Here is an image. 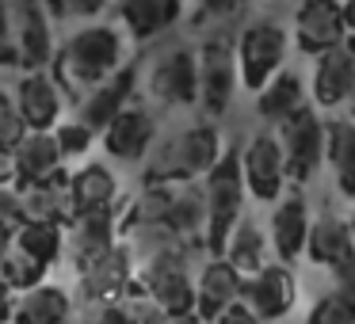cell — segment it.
I'll return each mask as SVG.
<instances>
[{
  "label": "cell",
  "instance_id": "1",
  "mask_svg": "<svg viewBox=\"0 0 355 324\" xmlns=\"http://www.w3.org/2000/svg\"><path fill=\"white\" fill-rule=\"evenodd\" d=\"M126 62V35L115 24H92L73 31L62 46L54 50V80L62 84L65 96L80 100L88 88L107 80L119 65Z\"/></svg>",
  "mask_w": 355,
  "mask_h": 324
},
{
  "label": "cell",
  "instance_id": "2",
  "mask_svg": "<svg viewBox=\"0 0 355 324\" xmlns=\"http://www.w3.org/2000/svg\"><path fill=\"white\" fill-rule=\"evenodd\" d=\"M222 153V134L214 123H195L153 141L146 153V183H187L202 179Z\"/></svg>",
  "mask_w": 355,
  "mask_h": 324
},
{
  "label": "cell",
  "instance_id": "3",
  "mask_svg": "<svg viewBox=\"0 0 355 324\" xmlns=\"http://www.w3.org/2000/svg\"><path fill=\"white\" fill-rule=\"evenodd\" d=\"M202 195H207V237L202 248L210 255H222L230 229L245 217V176H241V149H222L210 172L202 176Z\"/></svg>",
  "mask_w": 355,
  "mask_h": 324
},
{
  "label": "cell",
  "instance_id": "4",
  "mask_svg": "<svg viewBox=\"0 0 355 324\" xmlns=\"http://www.w3.org/2000/svg\"><path fill=\"white\" fill-rule=\"evenodd\" d=\"M187 252L191 248H164V252L141 255L134 267V286L157 301L168 316L195 313V282L187 275Z\"/></svg>",
  "mask_w": 355,
  "mask_h": 324
},
{
  "label": "cell",
  "instance_id": "5",
  "mask_svg": "<svg viewBox=\"0 0 355 324\" xmlns=\"http://www.w3.org/2000/svg\"><path fill=\"white\" fill-rule=\"evenodd\" d=\"M146 96L157 107H195L199 103V54L191 46H168L149 62L146 73H138Z\"/></svg>",
  "mask_w": 355,
  "mask_h": 324
},
{
  "label": "cell",
  "instance_id": "6",
  "mask_svg": "<svg viewBox=\"0 0 355 324\" xmlns=\"http://www.w3.org/2000/svg\"><path fill=\"white\" fill-rule=\"evenodd\" d=\"M233 54H237V80L248 92H260L286 62V31L275 19H252L241 27Z\"/></svg>",
  "mask_w": 355,
  "mask_h": 324
},
{
  "label": "cell",
  "instance_id": "7",
  "mask_svg": "<svg viewBox=\"0 0 355 324\" xmlns=\"http://www.w3.org/2000/svg\"><path fill=\"white\" fill-rule=\"evenodd\" d=\"M279 145H283L286 176L294 183H306L317 176V168L324 164V118L317 115L309 103H302L291 118L279 123Z\"/></svg>",
  "mask_w": 355,
  "mask_h": 324
},
{
  "label": "cell",
  "instance_id": "8",
  "mask_svg": "<svg viewBox=\"0 0 355 324\" xmlns=\"http://www.w3.org/2000/svg\"><path fill=\"white\" fill-rule=\"evenodd\" d=\"M77 290L85 305H115L134 290V248L130 244H111L103 255L77 271Z\"/></svg>",
  "mask_w": 355,
  "mask_h": 324
},
{
  "label": "cell",
  "instance_id": "9",
  "mask_svg": "<svg viewBox=\"0 0 355 324\" xmlns=\"http://www.w3.org/2000/svg\"><path fill=\"white\" fill-rule=\"evenodd\" d=\"M237 54L230 39H207L199 50V107L207 118H222L237 92Z\"/></svg>",
  "mask_w": 355,
  "mask_h": 324
},
{
  "label": "cell",
  "instance_id": "10",
  "mask_svg": "<svg viewBox=\"0 0 355 324\" xmlns=\"http://www.w3.org/2000/svg\"><path fill=\"white\" fill-rule=\"evenodd\" d=\"M294 298H298V282H294L291 263H263L252 275H245L241 282V301L252 309L260 321H283L294 309Z\"/></svg>",
  "mask_w": 355,
  "mask_h": 324
},
{
  "label": "cell",
  "instance_id": "11",
  "mask_svg": "<svg viewBox=\"0 0 355 324\" xmlns=\"http://www.w3.org/2000/svg\"><path fill=\"white\" fill-rule=\"evenodd\" d=\"M241 176H245V191L256 202H275L286 191V161L283 145L275 134H256L245 149H241Z\"/></svg>",
  "mask_w": 355,
  "mask_h": 324
},
{
  "label": "cell",
  "instance_id": "12",
  "mask_svg": "<svg viewBox=\"0 0 355 324\" xmlns=\"http://www.w3.org/2000/svg\"><path fill=\"white\" fill-rule=\"evenodd\" d=\"M100 138H103V149H107L115 161L138 164V161H146V153L153 149V141H157V118H153L149 107H141V103L130 100L100 130Z\"/></svg>",
  "mask_w": 355,
  "mask_h": 324
},
{
  "label": "cell",
  "instance_id": "13",
  "mask_svg": "<svg viewBox=\"0 0 355 324\" xmlns=\"http://www.w3.org/2000/svg\"><path fill=\"white\" fill-rule=\"evenodd\" d=\"M271 217H268V244L275 248V255L283 263H294L302 252H306V233H309V202L306 195L294 187V191H283L275 202H271Z\"/></svg>",
  "mask_w": 355,
  "mask_h": 324
},
{
  "label": "cell",
  "instance_id": "14",
  "mask_svg": "<svg viewBox=\"0 0 355 324\" xmlns=\"http://www.w3.org/2000/svg\"><path fill=\"white\" fill-rule=\"evenodd\" d=\"M134 92H138V65H119L107 80H100V84L88 88L77 100V118L100 134L103 126L134 100Z\"/></svg>",
  "mask_w": 355,
  "mask_h": 324
},
{
  "label": "cell",
  "instance_id": "15",
  "mask_svg": "<svg viewBox=\"0 0 355 324\" xmlns=\"http://www.w3.org/2000/svg\"><path fill=\"white\" fill-rule=\"evenodd\" d=\"M16 107L24 115L27 130H54L62 123V107H65V92L54 80V73L46 69H27V77L16 88Z\"/></svg>",
  "mask_w": 355,
  "mask_h": 324
},
{
  "label": "cell",
  "instance_id": "16",
  "mask_svg": "<svg viewBox=\"0 0 355 324\" xmlns=\"http://www.w3.org/2000/svg\"><path fill=\"white\" fill-rule=\"evenodd\" d=\"M119 237V214L115 206L107 210H92V214H73L65 222V252H69L73 267H85L96 255H103Z\"/></svg>",
  "mask_w": 355,
  "mask_h": 324
},
{
  "label": "cell",
  "instance_id": "17",
  "mask_svg": "<svg viewBox=\"0 0 355 324\" xmlns=\"http://www.w3.org/2000/svg\"><path fill=\"white\" fill-rule=\"evenodd\" d=\"M294 35H298L302 54H321L329 46L347 42V27H344V12L340 0H302L298 16H294Z\"/></svg>",
  "mask_w": 355,
  "mask_h": 324
},
{
  "label": "cell",
  "instance_id": "18",
  "mask_svg": "<svg viewBox=\"0 0 355 324\" xmlns=\"http://www.w3.org/2000/svg\"><path fill=\"white\" fill-rule=\"evenodd\" d=\"M16 8V50L19 69H46L54 57V35H50V12L42 0H19Z\"/></svg>",
  "mask_w": 355,
  "mask_h": 324
},
{
  "label": "cell",
  "instance_id": "19",
  "mask_svg": "<svg viewBox=\"0 0 355 324\" xmlns=\"http://www.w3.org/2000/svg\"><path fill=\"white\" fill-rule=\"evenodd\" d=\"M355 88V50L347 42L317 54L313 65V103L317 107H340Z\"/></svg>",
  "mask_w": 355,
  "mask_h": 324
},
{
  "label": "cell",
  "instance_id": "20",
  "mask_svg": "<svg viewBox=\"0 0 355 324\" xmlns=\"http://www.w3.org/2000/svg\"><path fill=\"white\" fill-rule=\"evenodd\" d=\"M241 282H245V275L225 255H214L199 271V282H195V316L199 321H214L225 305L241 301Z\"/></svg>",
  "mask_w": 355,
  "mask_h": 324
},
{
  "label": "cell",
  "instance_id": "21",
  "mask_svg": "<svg viewBox=\"0 0 355 324\" xmlns=\"http://www.w3.org/2000/svg\"><path fill=\"white\" fill-rule=\"evenodd\" d=\"M69 316H73V298L46 278L12 298V324H65Z\"/></svg>",
  "mask_w": 355,
  "mask_h": 324
},
{
  "label": "cell",
  "instance_id": "22",
  "mask_svg": "<svg viewBox=\"0 0 355 324\" xmlns=\"http://www.w3.org/2000/svg\"><path fill=\"white\" fill-rule=\"evenodd\" d=\"M164 225H172L191 248H202V237H207V195H202V179L172 183Z\"/></svg>",
  "mask_w": 355,
  "mask_h": 324
},
{
  "label": "cell",
  "instance_id": "23",
  "mask_svg": "<svg viewBox=\"0 0 355 324\" xmlns=\"http://www.w3.org/2000/svg\"><path fill=\"white\" fill-rule=\"evenodd\" d=\"M184 16V0H119V19L134 42L161 39Z\"/></svg>",
  "mask_w": 355,
  "mask_h": 324
},
{
  "label": "cell",
  "instance_id": "24",
  "mask_svg": "<svg viewBox=\"0 0 355 324\" xmlns=\"http://www.w3.org/2000/svg\"><path fill=\"white\" fill-rule=\"evenodd\" d=\"M119 199V179L107 164H85L69 176V217L107 210Z\"/></svg>",
  "mask_w": 355,
  "mask_h": 324
},
{
  "label": "cell",
  "instance_id": "25",
  "mask_svg": "<svg viewBox=\"0 0 355 324\" xmlns=\"http://www.w3.org/2000/svg\"><path fill=\"white\" fill-rule=\"evenodd\" d=\"M24 199V222H69V172L58 168L54 176L39 179V183H24L19 187Z\"/></svg>",
  "mask_w": 355,
  "mask_h": 324
},
{
  "label": "cell",
  "instance_id": "26",
  "mask_svg": "<svg viewBox=\"0 0 355 324\" xmlns=\"http://www.w3.org/2000/svg\"><path fill=\"white\" fill-rule=\"evenodd\" d=\"M12 149H16L19 187H24V183H39V179L54 176L58 168H65L62 149H58V141H54V130H27Z\"/></svg>",
  "mask_w": 355,
  "mask_h": 324
},
{
  "label": "cell",
  "instance_id": "27",
  "mask_svg": "<svg viewBox=\"0 0 355 324\" xmlns=\"http://www.w3.org/2000/svg\"><path fill=\"white\" fill-rule=\"evenodd\" d=\"M324 161L336 172V191L355 202V118L324 123Z\"/></svg>",
  "mask_w": 355,
  "mask_h": 324
},
{
  "label": "cell",
  "instance_id": "28",
  "mask_svg": "<svg viewBox=\"0 0 355 324\" xmlns=\"http://www.w3.org/2000/svg\"><path fill=\"white\" fill-rule=\"evenodd\" d=\"M355 252V237H352V225L336 214H321L317 222H309L306 233V255L321 267H332L340 263L344 255Z\"/></svg>",
  "mask_w": 355,
  "mask_h": 324
},
{
  "label": "cell",
  "instance_id": "29",
  "mask_svg": "<svg viewBox=\"0 0 355 324\" xmlns=\"http://www.w3.org/2000/svg\"><path fill=\"white\" fill-rule=\"evenodd\" d=\"M302 103H306V84H302V77L294 69H279L275 77L256 92V111H260V118L271 126L291 118Z\"/></svg>",
  "mask_w": 355,
  "mask_h": 324
},
{
  "label": "cell",
  "instance_id": "30",
  "mask_svg": "<svg viewBox=\"0 0 355 324\" xmlns=\"http://www.w3.org/2000/svg\"><path fill=\"white\" fill-rule=\"evenodd\" d=\"M12 244L19 252H27L31 260H39L42 267H54L65 252V225L62 222H31L27 217L16 233H12Z\"/></svg>",
  "mask_w": 355,
  "mask_h": 324
},
{
  "label": "cell",
  "instance_id": "31",
  "mask_svg": "<svg viewBox=\"0 0 355 324\" xmlns=\"http://www.w3.org/2000/svg\"><path fill=\"white\" fill-rule=\"evenodd\" d=\"M222 255L241 271V275H252L256 267L268 263V237H263V229L252 222V217H241V222L230 229V237H225Z\"/></svg>",
  "mask_w": 355,
  "mask_h": 324
},
{
  "label": "cell",
  "instance_id": "32",
  "mask_svg": "<svg viewBox=\"0 0 355 324\" xmlns=\"http://www.w3.org/2000/svg\"><path fill=\"white\" fill-rule=\"evenodd\" d=\"M46 271L50 267H42L39 260H31L27 252H19L16 244H12L8 252H4V260H0V278L8 282L12 294H19V290H27V286L42 282V278H46Z\"/></svg>",
  "mask_w": 355,
  "mask_h": 324
},
{
  "label": "cell",
  "instance_id": "33",
  "mask_svg": "<svg viewBox=\"0 0 355 324\" xmlns=\"http://www.w3.org/2000/svg\"><path fill=\"white\" fill-rule=\"evenodd\" d=\"M54 141L62 149V161H73V156H85L96 141V130L85 126L80 118H69V123H58L54 126Z\"/></svg>",
  "mask_w": 355,
  "mask_h": 324
},
{
  "label": "cell",
  "instance_id": "34",
  "mask_svg": "<svg viewBox=\"0 0 355 324\" xmlns=\"http://www.w3.org/2000/svg\"><path fill=\"white\" fill-rule=\"evenodd\" d=\"M306 324H355V309L347 305L336 290H332V294H324V298L309 309Z\"/></svg>",
  "mask_w": 355,
  "mask_h": 324
},
{
  "label": "cell",
  "instance_id": "35",
  "mask_svg": "<svg viewBox=\"0 0 355 324\" xmlns=\"http://www.w3.org/2000/svg\"><path fill=\"white\" fill-rule=\"evenodd\" d=\"M0 65L16 69L19 50H16V8L12 0H0Z\"/></svg>",
  "mask_w": 355,
  "mask_h": 324
},
{
  "label": "cell",
  "instance_id": "36",
  "mask_svg": "<svg viewBox=\"0 0 355 324\" xmlns=\"http://www.w3.org/2000/svg\"><path fill=\"white\" fill-rule=\"evenodd\" d=\"M42 4L54 19H96L107 8V0H42Z\"/></svg>",
  "mask_w": 355,
  "mask_h": 324
},
{
  "label": "cell",
  "instance_id": "37",
  "mask_svg": "<svg viewBox=\"0 0 355 324\" xmlns=\"http://www.w3.org/2000/svg\"><path fill=\"white\" fill-rule=\"evenodd\" d=\"M24 134H27V123L19 115L16 100L12 96H0V145H16Z\"/></svg>",
  "mask_w": 355,
  "mask_h": 324
},
{
  "label": "cell",
  "instance_id": "38",
  "mask_svg": "<svg viewBox=\"0 0 355 324\" xmlns=\"http://www.w3.org/2000/svg\"><path fill=\"white\" fill-rule=\"evenodd\" d=\"M19 225H24V199H19V187L4 183L0 187V229L16 233Z\"/></svg>",
  "mask_w": 355,
  "mask_h": 324
},
{
  "label": "cell",
  "instance_id": "39",
  "mask_svg": "<svg viewBox=\"0 0 355 324\" xmlns=\"http://www.w3.org/2000/svg\"><path fill=\"white\" fill-rule=\"evenodd\" d=\"M329 271H332V282H336V294L355 309V252L344 255L340 263H332Z\"/></svg>",
  "mask_w": 355,
  "mask_h": 324
},
{
  "label": "cell",
  "instance_id": "40",
  "mask_svg": "<svg viewBox=\"0 0 355 324\" xmlns=\"http://www.w3.org/2000/svg\"><path fill=\"white\" fill-rule=\"evenodd\" d=\"M85 324H134L123 313V305H85Z\"/></svg>",
  "mask_w": 355,
  "mask_h": 324
},
{
  "label": "cell",
  "instance_id": "41",
  "mask_svg": "<svg viewBox=\"0 0 355 324\" xmlns=\"http://www.w3.org/2000/svg\"><path fill=\"white\" fill-rule=\"evenodd\" d=\"M210 324H263V321H260V316H256L252 309L245 305V301H233V305H225V309H222V313H218Z\"/></svg>",
  "mask_w": 355,
  "mask_h": 324
},
{
  "label": "cell",
  "instance_id": "42",
  "mask_svg": "<svg viewBox=\"0 0 355 324\" xmlns=\"http://www.w3.org/2000/svg\"><path fill=\"white\" fill-rule=\"evenodd\" d=\"M241 0H199V19H230Z\"/></svg>",
  "mask_w": 355,
  "mask_h": 324
},
{
  "label": "cell",
  "instance_id": "43",
  "mask_svg": "<svg viewBox=\"0 0 355 324\" xmlns=\"http://www.w3.org/2000/svg\"><path fill=\"white\" fill-rule=\"evenodd\" d=\"M4 183H16V187H19L16 149H12V145H0V187H4Z\"/></svg>",
  "mask_w": 355,
  "mask_h": 324
},
{
  "label": "cell",
  "instance_id": "44",
  "mask_svg": "<svg viewBox=\"0 0 355 324\" xmlns=\"http://www.w3.org/2000/svg\"><path fill=\"white\" fill-rule=\"evenodd\" d=\"M12 298H16V294H12L8 282L0 278V324H8V321H12Z\"/></svg>",
  "mask_w": 355,
  "mask_h": 324
},
{
  "label": "cell",
  "instance_id": "45",
  "mask_svg": "<svg viewBox=\"0 0 355 324\" xmlns=\"http://www.w3.org/2000/svg\"><path fill=\"white\" fill-rule=\"evenodd\" d=\"M340 12H344V27H347V31H355V0H344Z\"/></svg>",
  "mask_w": 355,
  "mask_h": 324
},
{
  "label": "cell",
  "instance_id": "46",
  "mask_svg": "<svg viewBox=\"0 0 355 324\" xmlns=\"http://www.w3.org/2000/svg\"><path fill=\"white\" fill-rule=\"evenodd\" d=\"M164 324H202V321H199L195 313H176V316H168Z\"/></svg>",
  "mask_w": 355,
  "mask_h": 324
},
{
  "label": "cell",
  "instance_id": "47",
  "mask_svg": "<svg viewBox=\"0 0 355 324\" xmlns=\"http://www.w3.org/2000/svg\"><path fill=\"white\" fill-rule=\"evenodd\" d=\"M12 248V233L8 229H0V260H4V252Z\"/></svg>",
  "mask_w": 355,
  "mask_h": 324
},
{
  "label": "cell",
  "instance_id": "48",
  "mask_svg": "<svg viewBox=\"0 0 355 324\" xmlns=\"http://www.w3.org/2000/svg\"><path fill=\"white\" fill-rule=\"evenodd\" d=\"M347 118H355V88H352V96H347Z\"/></svg>",
  "mask_w": 355,
  "mask_h": 324
},
{
  "label": "cell",
  "instance_id": "49",
  "mask_svg": "<svg viewBox=\"0 0 355 324\" xmlns=\"http://www.w3.org/2000/svg\"><path fill=\"white\" fill-rule=\"evenodd\" d=\"M347 225H352V237H355V214H352V222H347Z\"/></svg>",
  "mask_w": 355,
  "mask_h": 324
},
{
  "label": "cell",
  "instance_id": "50",
  "mask_svg": "<svg viewBox=\"0 0 355 324\" xmlns=\"http://www.w3.org/2000/svg\"><path fill=\"white\" fill-rule=\"evenodd\" d=\"M347 46H352V50H355V39H352V42H347Z\"/></svg>",
  "mask_w": 355,
  "mask_h": 324
},
{
  "label": "cell",
  "instance_id": "51",
  "mask_svg": "<svg viewBox=\"0 0 355 324\" xmlns=\"http://www.w3.org/2000/svg\"><path fill=\"white\" fill-rule=\"evenodd\" d=\"M65 324H69V321H65Z\"/></svg>",
  "mask_w": 355,
  "mask_h": 324
},
{
  "label": "cell",
  "instance_id": "52",
  "mask_svg": "<svg viewBox=\"0 0 355 324\" xmlns=\"http://www.w3.org/2000/svg\"><path fill=\"white\" fill-rule=\"evenodd\" d=\"M8 324H12V321H8Z\"/></svg>",
  "mask_w": 355,
  "mask_h": 324
}]
</instances>
